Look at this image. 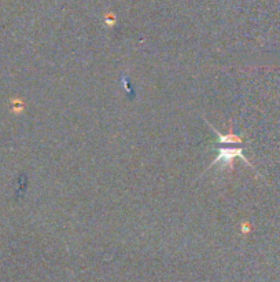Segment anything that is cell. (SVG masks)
Listing matches in <instances>:
<instances>
[{"mask_svg": "<svg viewBox=\"0 0 280 282\" xmlns=\"http://www.w3.org/2000/svg\"><path fill=\"white\" fill-rule=\"evenodd\" d=\"M209 126H210V128L213 130V133L216 134V137H217V143H224V144L243 143V138L239 137V135H236V134H234V131H232V123H229V133L225 134V135L218 133L217 130L213 127L210 123H209Z\"/></svg>", "mask_w": 280, "mask_h": 282, "instance_id": "cell-2", "label": "cell"}, {"mask_svg": "<svg viewBox=\"0 0 280 282\" xmlns=\"http://www.w3.org/2000/svg\"><path fill=\"white\" fill-rule=\"evenodd\" d=\"M106 25H107V26H110V28H111V26H114V25H115L114 17H110L109 19H106Z\"/></svg>", "mask_w": 280, "mask_h": 282, "instance_id": "cell-4", "label": "cell"}, {"mask_svg": "<svg viewBox=\"0 0 280 282\" xmlns=\"http://www.w3.org/2000/svg\"><path fill=\"white\" fill-rule=\"evenodd\" d=\"M217 151L218 154L216 155V158L213 160L210 167L216 165V164H220V162H224L225 167H229V171H234L235 158H240V160L245 162L246 165L252 167V164H250L249 160L243 155V150L240 149V147H234V149H231V147H224V149H218Z\"/></svg>", "mask_w": 280, "mask_h": 282, "instance_id": "cell-1", "label": "cell"}, {"mask_svg": "<svg viewBox=\"0 0 280 282\" xmlns=\"http://www.w3.org/2000/svg\"><path fill=\"white\" fill-rule=\"evenodd\" d=\"M240 227H242V233H245V234L250 231V225H249V222H242V226H240Z\"/></svg>", "mask_w": 280, "mask_h": 282, "instance_id": "cell-3", "label": "cell"}]
</instances>
